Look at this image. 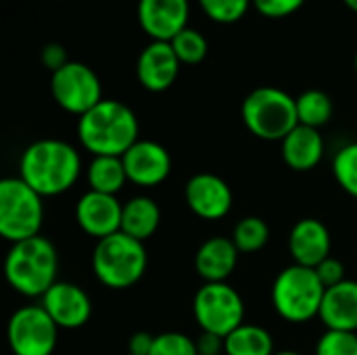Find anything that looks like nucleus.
I'll list each match as a JSON object with an SVG mask.
<instances>
[{
  "label": "nucleus",
  "mask_w": 357,
  "mask_h": 355,
  "mask_svg": "<svg viewBox=\"0 0 357 355\" xmlns=\"http://www.w3.org/2000/svg\"><path fill=\"white\" fill-rule=\"evenodd\" d=\"M82 174L77 149L59 138L31 142L19 159V178L42 197H59L73 188Z\"/></svg>",
  "instance_id": "1"
},
{
  "label": "nucleus",
  "mask_w": 357,
  "mask_h": 355,
  "mask_svg": "<svg viewBox=\"0 0 357 355\" xmlns=\"http://www.w3.org/2000/svg\"><path fill=\"white\" fill-rule=\"evenodd\" d=\"M136 113L119 100L102 98L77 119V140L92 157H123L138 138Z\"/></svg>",
  "instance_id": "2"
},
{
  "label": "nucleus",
  "mask_w": 357,
  "mask_h": 355,
  "mask_svg": "<svg viewBox=\"0 0 357 355\" xmlns=\"http://www.w3.org/2000/svg\"><path fill=\"white\" fill-rule=\"evenodd\" d=\"M56 249L40 234L10 245L4 259L6 282L23 297H42L56 282Z\"/></svg>",
  "instance_id": "3"
},
{
  "label": "nucleus",
  "mask_w": 357,
  "mask_h": 355,
  "mask_svg": "<svg viewBox=\"0 0 357 355\" xmlns=\"http://www.w3.org/2000/svg\"><path fill=\"white\" fill-rule=\"evenodd\" d=\"M149 266L144 243L121 230L96 241L92 251V272L96 280L113 291H123L140 282Z\"/></svg>",
  "instance_id": "4"
},
{
  "label": "nucleus",
  "mask_w": 357,
  "mask_h": 355,
  "mask_svg": "<svg viewBox=\"0 0 357 355\" xmlns=\"http://www.w3.org/2000/svg\"><path fill=\"white\" fill-rule=\"evenodd\" d=\"M241 117L253 136L270 142H282L287 134L299 126L297 100L276 86L251 90L243 100Z\"/></svg>",
  "instance_id": "5"
},
{
  "label": "nucleus",
  "mask_w": 357,
  "mask_h": 355,
  "mask_svg": "<svg viewBox=\"0 0 357 355\" xmlns=\"http://www.w3.org/2000/svg\"><path fill=\"white\" fill-rule=\"evenodd\" d=\"M326 287L314 268L289 266L272 285V305L276 314L291 324H305L320 316Z\"/></svg>",
  "instance_id": "6"
},
{
  "label": "nucleus",
  "mask_w": 357,
  "mask_h": 355,
  "mask_svg": "<svg viewBox=\"0 0 357 355\" xmlns=\"http://www.w3.org/2000/svg\"><path fill=\"white\" fill-rule=\"evenodd\" d=\"M31 186L19 176L0 182V234L10 243H21L40 234L44 222V203Z\"/></svg>",
  "instance_id": "7"
},
{
  "label": "nucleus",
  "mask_w": 357,
  "mask_h": 355,
  "mask_svg": "<svg viewBox=\"0 0 357 355\" xmlns=\"http://www.w3.org/2000/svg\"><path fill=\"white\" fill-rule=\"evenodd\" d=\"M192 316L203 333L226 339L245 324V301L228 282H203L192 299Z\"/></svg>",
  "instance_id": "8"
},
{
  "label": "nucleus",
  "mask_w": 357,
  "mask_h": 355,
  "mask_svg": "<svg viewBox=\"0 0 357 355\" xmlns=\"http://www.w3.org/2000/svg\"><path fill=\"white\" fill-rule=\"evenodd\" d=\"M50 92L54 103L71 113L82 117L92 107L102 100V84L100 77L88 65L79 61H69L50 77Z\"/></svg>",
  "instance_id": "9"
},
{
  "label": "nucleus",
  "mask_w": 357,
  "mask_h": 355,
  "mask_svg": "<svg viewBox=\"0 0 357 355\" xmlns=\"http://www.w3.org/2000/svg\"><path fill=\"white\" fill-rule=\"evenodd\" d=\"M6 339L15 355H52L59 326L42 305H23L10 316Z\"/></svg>",
  "instance_id": "10"
},
{
  "label": "nucleus",
  "mask_w": 357,
  "mask_h": 355,
  "mask_svg": "<svg viewBox=\"0 0 357 355\" xmlns=\"http://www.w3.org/2000/svg\"><path fill=\"white\" fill-rule=\"evenodd\" d=\"M184 199L188 209L201 220H222L232 209V188L228 182L215 174L201 172L195 174L184 186Z\"/></svg>",
  "instance_id": "11"
},
{
  "label": "nucleus",
  "mask_w": 357,
  "mask_h": 355,
  "mask_svg": "<svg viewBox=\"0 0 357 355\" xmlns=\"http://www.w3.org/2000/svg\"><path fill=\"white\" fill-rule=\"evenodd\" d=\"M128 182L140 188H153L163 184L172 174V157L167 149L155 140H138L121 157Z\"/></svg>",
  "instance_id": "12"
},
{
  "label": "nucleus",
  "mask_w": 357,
  "mask_h": 355,
  "mask_svg": "<svg viewBox=\"0 0 357 355\" xmlns=\"http://www.w3.org/2000/svg\"><path fill=\"white\" fill-rule=\"evenodd\" d=\"M40 305L48 312L54 324L65 331L82 328L92 316V301L88 293L73 282L56 280L40 297Z\"/></svg>",
  "instance_id": "13"
},
{
  "label": "nucleus",
  "mask_w": 357,
  "mask_h": 355,
  "mask_svg": "<svg viewBox=\"0 0 357 355\" xmlns=\"http://www.w3.org/2000/svg\"><path fill=\"white\" fill-rule=\"evenodd\" d=\"M188 0H138V23L153 42H172L188 27Z\"/></svg>",
  "instance_id": "14"
},
{
  "label": "nucleus",
  "mask_w": 357,
  "mask_h": 355,
  "mask_svg": "<svg viewBox=\"0 0 357 355\" xmlns=\"http://www.w3.org/2000/svg\"><path fill=\"white\" fill-rule=\"evenodd\" d=\"M123 203L113 195L88 190L75 203V222L92 239L100 241L121 230Z\"/></svg>",
  "instance_id": "15"
},
{
  "label": "nucleus",
  "mask_w": 357,
  "mask_h": 355,
  "mask_svg": "<svg viewBox=\"0 0 357 355\" xmlns=\"http://www.w3.org/2000/svg\"><path fill=\"white\" fill-rule=\"evenodd\" d=\"M180 59L176 56L169 42H153L144 46L136 61V75L144 90L149 92H163L172 88L180 73Z\"/></svg>",
  "instance_id": "16"
},
{
  "label": "nucleus",
  "mask_w": 357,
  "mask_h": 355,
  "mask_svg": "<svg viewBox=\"0 0 357 355\" xmlns=\"http://www.w3.org/2000/svg\"><path fill=\"white\" fill-rule=\"evenodd\" d=\"M289 251L297 266L316 270L326 257H331L333 251L331 230L326 228L324 222L316 218H303L291 228Z\"/></svg>",
  "instance_id": "17"
},
{
  "label": "nucleus",
  "mask_w": 357,
  "mask_h": 355,
  "mask_svg": "<svg viewBox=\"0 0 357 355\" xmlns=\"http://www.w3.org/2000/svg\"><path fill=\"white\" fill-rule=\"evenodd\" d=\"M238 249L230 236H211L195 253V270L203 282H226L238 264Z\"/></svg>",
  "instance_id": "18"
},
{
  "label": "nucleus",
  "mask_w": 357,
  "mask_h": 355,
  "mask_svg": "<svg viewBox=\"0 0 357 355\" xmlns=\"http://www.w3.org/2000/svg\"><path fill=\"white\" fill-rule=\"evenodd\" d=\"M318 318L326 331L357 333V280H345L326 289Z\"/></svg>",
  "instance_id": "19"
},
{
  "label": "nucleus",
  "mask_w": 357,
  "mask_h": 355,
  "mask_svg": "<svg viewBox=\"0 0 357 355\" xmlns=\"http://www.w3.org/2000/svg\"><path fill=\"white\" fill-rule=\"evenodd\" d=\"M324 138L320 130L310 128V126H297L287 134V138L280 142V153L282 161L295 169V172H310L314 169L322 157H324Z\"/></svg>",
  "instance_id": "20"
},
{
  "label": "nucleus",
  "mask_w": 357,
  "mask_h": 355,
  "mask_svg": "<svg viewBox=\"0 0 357 355\" xmlns=\"http://www.w3.org/2000/svg\"><path fill=\"white\" fill-rule=\"evenodd\" d=\"M161 224V209L155 199L138 195L123 203L121 211V232L144 243L149 241Z\"/></svg>",
  "instance_id": "21"
},
{
  "label": "nucleus",
  "mask_w": 357,
  "mask_h": 355,
  "mask_svg": "<svg viewBox=\"0 0 357 355\" xmlns=\"http://www.w3.org/2000/svg\"><path fill=\"white\" fill-rule=\"evenodd\" d=\"M86 180L90 190L117 197L128 182L121 157H92L86 169Z\"/></svg>",
  "instance_id": "22"
},
{
  "label": "nucleus",
  "mask_w": 357,
  "mask_h": 355,
  "mask_svg": "<svg viewBox=\"0 0 357 355\" xmlns=\"http://www.w3.org/2000/svg\"><path fill=\"white\" fill-rule=\"evenodd\" d=\"M224 355H274V339L259 324H241L226 339Z\"/></svg>",
  "instance_id": "23"
},
{
  "label": "nucleus",
  "mask_w": 357,
  "mask_h": 355,
  "mask_svg": "<svg viewBox=\"0 0 357 355\" xmlns=\"http://www.w3.org/2000/svg\"><path fill=\"white\" fill-rule=\"evenodd\" d=\"M297 119L301 126H310L320 130L322 126H326L335 113V105L333 98L324 92V90H305L301 92L297 98Z\"/></svg>",
  "instance_id": "24"
},
{
  "label": "nucleus",
  "mask_w": 357,
  "mask_h": 355,
  "mask_svg": "<svg viewBox=\"0 0 357 355\" xmlns=\"http://www.w3.org/2000/svg\"><path fill=\"white\" fill-rule=\"evenodd\" d=\"M230 239L236 245L238 253H257L270 241V226L257 216H247L238 220Z\"/></svg>",
  "instance_id": "25"
},
{
  "label": "nucleus",
  "mask_w": 357,
  "mask_h": 355,
  "mask_svg": "<svg viewBox=\"0 0 357 355\" xmlns=\"http://www.w3.org/2000/svg\"><path fill=\"white\" fill-rule=\"evenodd\" d=\"M169 44L182 65H199L201 61H205L207 50H209L207 38L192 27L182 29L178 36H174Z\"/></svg>",
  "instance_id": "26"
},
{
  "label": "nucleus",
  "mask_w": 357,
  "mask_h": 355,
  "mask_svg": "<svg viewBox=\"0 0 357 355\" xmlns=\"http://www.w3.org/2000/svg\"><path fill=\"white\" fill-rule=\"evenodd\" d=\"M333 176L349 197L357 199V142H349L337 151L333 159Z\"/></svg>",
  "instance_id": "27"
},
{
  "label": "nucleus",
  "mask_w": 357,
  "mask_h": 355,
  "mask_svg": "<svg viewBox=\"0 0 357 355\" xmlns=\"http://www.w3.org/2000/svg\"><path fill=\"white\" fill-rule=\"evenodd\" d=\"M203 13L215 23H234L243 19L253 0H199Z\"/></svg>",
  "instance_id": "28"
},
{
  "label": "nucleus",
  "mask_w": 357,
  "mask_h": 355,
  "mask_svg": "<svg viewBox=\"0 0 357 355\" xmlns=\"http://www.w3.org/2000/svg\"><path fill=\"white\" fill-rule=\"evenodd\" d=\"M151 355H199V349H197V341L190 339L188 335L169 331V333L155 335Z\"/></svg>",
  "instance_id": "29"
},
{
  "label": "nucleus",
  "mask_w": 357,
  "mask_h": 355,
  "mask_svg": "<svg viewBox=\"0 0 357 355\" xmlns=\"http://www.w3.org/2000/svg\"><path fill=\"white\" fill-rule=\"evenodd\" d=\"M316 355H357V333L326 331L316 343Z\"/></svg>",
  "instance_id": "30"
},
{
  "label": "nucleus",
  "mask_w": 357,
  "mask_h": 355,
  "mask_svg": "<svg viewBox=\"0 0 357 355\" xmlns=\"http://www.w3.org/2000/svg\"><path fill=\"white\" fill-rule=\"evenodd\" d=\"M305 0H253V6L259 15L270 19H282L297 13Z\"/></svg>",
  "instance_id": "31"
},
{
  "label": "nucleus",
  "mask_w": 357,
  "mask_h": 355,
  "mask_svg": "<svg viewBox=\"0 0 357 355\" xmlns=\"http://www.w3.org/2000/svg\"><path fill=\"white\" fill-rule=\"evenodd\" d=\"M316 274H318V278L322 280V285L326 287V289H331V287H337V285H341V282H345L347 278H345V266L337 259V257H326L318 268H316Z\"/></svg>",
  "instance_id": "32"
},
{
  "label": "nucleus",
  "mask_w": 357,
  "mask_h": 355,
  "mask_svg": "<svg viewBox=\"0 0 357 355\" xmlns=\"http://www.w3.org/2000/svg\"><path fill=\"white\" fill-rule=\"evenodd\" d=\"M42 63H44V67H48V69L54 73V71H59L63 65H67V63H69L67 50H65L61 44H56V42L46 44V46H44V50H42Z\"/></svg>",
  "instance_id": "33"
},
{
  "label": "nucleus",
  "mask_w": 357,
  "mask_h": 355,
  "mask_svg": "<svg viewBox=\"0 0 357 355\" xmlns=\"http://www.w3.org/2000/svg\"><path fill=\"white\" fill-rule=\"evenodd\" d=\"M197 341V349H199V355H224V337L220 335H213V333H203L199 335Z\"/></svg>",
  "instance_id": "34"
},
{
  "label": "nucleus",
  "mask_w": 357,
  "mask_h": 355,
  "mask_svg": "<svg viewBox=\"0 0 357 355\" xmlns=\"http://www.w3.org/2000/svg\"><path fill=\"white\" fill-rule=\"evenodd\" d=\"M153 343H155V335L144 333V331L134 333L128 339V355H151Z\"/></svg>",
  "instance_id": "35"
},
{
  "label": "nucleus",
  "mask_w": 357,
  "mask_h": 355,
  "mask_svg": "<svg viewBox=\"0 0 357 355\" xmlns=\"http://www.w3.org/2000/svg\"><path fill=\"white\" fill-rule=\"evenodd\" d=\"M343 2H345L351 10H356L357 13V0H343Z\"/></svg>",
  "instance_id": "36"
},
{
  "label": "nucleus",
  "mask_w": 357,
  "mask_h": 355,
  "mask_svg": "<svg viewBox=\"0 0 357 355\" xmlns=\"http://www.w3.org/2000/svg\"><path fill=\"white\" fill-rule=\"evenodd\" d=\"M274 355H301V354H297V352H276Z\"/></svg>",
  "instance_id": "37"
},
{
  "label": "nucleus",
  "mask_w": 357,
  "mask_h": 355,
  "mask_svg": "<svg viewBox=\"0 0 357 355\" xmlns=\"http://www.w3.org/2000/svg\"><path fill=\"white\" fill-rule=\"evenodd\" d=\"M356 73H357V52H356Z\"/></svg>",
  "instance_id": "38"
}]
</instances>
